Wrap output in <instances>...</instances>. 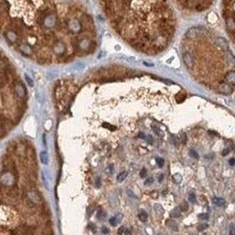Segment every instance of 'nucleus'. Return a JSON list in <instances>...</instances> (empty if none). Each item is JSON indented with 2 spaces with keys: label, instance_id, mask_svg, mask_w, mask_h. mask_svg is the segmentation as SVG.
Here are the masks:
<instances>
[{
  "label": "nucleus",
  "instance_id": "31",
  "mask_svg": "<svg viewBox=\"0 0 235 235\" xmlns=\"http://www.w3.org/2000/svg\"><path fill=\"white\" fill-rule=\"evenodd\" d=\"M26 80H27V82H28V84H29L30 86H32V85H33V82L31 81V78H30L29 76H26Z\"/></svg>",
  "mask_w": 235,
  "mask_h": 235
},
{
  "label": "nucleus",
  "instance_id": "6",
  "mask_svg": "<svg viewBox=\"0 0 235 235\" xmlns=\"http://www.w3.org/2000/svg\"><path fill=\"white\" fill-rule=\"evenodd\" d=\"M224 82H226L227 84H230L231 86H234L235 84V73L233 70H230L229 72H226L225 76L223 78Z\"/></svg>",
  "mask_w": 235,
  "mask_h": 235
},
{
  "label": "nucleus",
  "instance_id": "18",
  "mask_svg": "<svg viewBox=\"0 0 235 235\" xmlns=\"http://www.w3.org/2000/svg\"><path fill=\"white\" fill-rule=\"evenodd\" d=\"M188 209H189L188 203H187V202H182V203H181V205H180V210H181V211L186 212V211H188Z\"/></svg>",
  "mask_w": 235,
  "mask_h": 235
},
{
  "label": "nucleus",
  "instance_id": "27",
  "mask_svg": "<svg viewBox=\"0 0 235 235\" xmlns=\"http://www.w3.org/2000/svg\"><path fill=\"white\" fill-rule=\"evenodd\" d=\"M145 139L147 140V142H148L149 145H152V142H154V139H152V137H151V136L145 137Z\"/></svg>",
  "mask_w": 235,
  "mask_h": 235
},
{
  "label": "nucleus",
  "instance_id": "7",
  "mask_svg": "<svg viewBox=\"0 0 235 235\" xmlns=\"http://www.w3.org/2000/svg\"><path fill=\"white\" fill-rule=\"evenodd\" d=\"M213 202H214V204H216L219 206H225V204H226L225 200H223L222 198H214Z\"/></svg>",
  "mask_w": 235,
  "mask_h": 235
},
{
  "label": "nucleus",
  "instance_id": "28",
  "mask_svg": "<svg viewBox=\"0 0 235 235\" xmlns=\"http://www.w3.org/2000/svg\"><path fill=\"white\" fill-rule=\"evenodd\" d=\"M171 138H172V142H174V145H176V146L179 145V141H178V138H177V137L173 136V135H172Z\"/></svg>",
  "mask_w": 235,
  "mask_h": 235
},
{
  "label": "nucleus",
  "instance_id": "5",
  "mask_svg": "<svg viewBox=\"0 0 235 235\" xmlns=\"http://www.w3.org/2000/svg\"><path fill=\"white\" fill-rule=\"evenodd\" d=\"M218 92L221 94H224V95H229V94H231L233 92V86H231L230 84H227L226 82H220L218 85Z\"/></svg>",
  "mask_w": 235,
  "mask_h": 235
},
{
  "label": "nucleus",
  "instance_id": "34",
  "mask_svg": "<svg viewBox=\"0 0 235 235\" xmlns=\"http://www.w3.org/2000/svg\"><path fill=\"white\" fill-rule=\"evenodd\" d=\"M234 162H235L234 158H231V159H230V165H231V166H234Z\"/></svg>",
  "mask_w": 235,
  "mask_h": 235
},
{
  "label": "nucleus",
  "instance_id": "32",
  "mask_svg": "<svg viewBox=\"0 0 235 235\" xmlns=\"http://www.w3.org/2000/svg\"><path fill=\"white\" fill-rule=\"evenodd\" d=\"M105 213L103 211H99L98 212V214H97V216H98V219H102V216H104Z\"/></svg>",
  "mask_w": 235,
  "mask_h": 235
},
{
  "label": "nucleus",
  "instance_id": "29",
  "mask_svg": "<svg viewBox=\"0 0 235 235\" xmlns=\"http://www.w3.org/2000/svg\"><path fill=\"white\" fill-rule=\"evenodd\" d=\"M109 223L112 224V225H116L117 224V220H116V218H112L109 220Z\"/></svg>",
  "mask_w": 235,
  "mask_h": 235
},
{
  "label": "nucleus",
  "instance_id": "24",
  "mask_svg": "<svg viewBox=\"0 0 235 235\" xmlns=\"http://www.w3.org/2000/svg\"><path fill=\"white\" fill-rule=\"evenodd\" d=\"M208 227H209V225H208V224H201V225H199L198 230H199V231H204V230H206Z\"/></svg>",
  "mask_w": 235,
  "mask_h": 235
},
{
  "label": "nucleus",
  "instance_id": "38",
  "mask_svg": "<svg viewBox=\"0 0 235 235\" xmlns=\"http://www.w3.org/2000/svg\"><path fill=\"white\" fill-rule=\"evenodd\" d=\"M151 195H152V197H158V193H157V192H156V193H155V192H154V193H151Z\"/></svg>",
  "mask_w": 235,
  "mask_h": 235
},
{
  "label": "nucleus",
  "instance_id": "16",
  "mask_svg": "<svg viewBox=\"0 0 235 235\" xmlns=\"http://www.w3.org/2000/svg\"><path fill=\"white\" fill-rule=\"evenodd\" d=\"M41 161L43 165H47L48 163V156H47V152H41Z\"/></svg>",
  "mask_w": 235,
  "mask_h": 235
},
{
  "label": "nucleus",
  "instance_id": "22",
  "mask_svg": "<svg viewBox=\"0 0 235 235\" xmlns=\"http://www.w3.org/2000/svg\"><path fill=\"white\" fill-rule=\"evenodd\" d=\"M154 182V178H151V177H148L147 179H146V181H145V184L146 186H150L151 183Z\"/></svg>",
  "mask_w": 235,
  "mask_h": 235
},
{
  "label": "nucleus",
  "instance_id": "20",
  "mask_svg": "<svg viewBox=\"0 0 235 235\" xmlns=\"http://www.w3.org/2000/svg\"><path fill=\"white\" fill-rule=\"evenodd\" d=\"M189 200L191 201L192 203H195V202H197V198H195V194L193 193V192L189 194Z\"/></svg>",
  "mask_w": 235,
  "mask_h": 235
},
{
  "label": "nucleus",
  "instance_id": "26",
  "mask_svg": "<svg viewBox=\"0 0 235 235\" xmlns=\"http://www.w3.org/2000/svg\"><path fill=\"white\" fill-rule=\"evenodd\" d=\"M146 176H147V170H146L145 168H142V169H141V171H140V177H141V178H145Z\"/></svg>",
  "mask_w": 235,
  "mask_h": 235
},
{
  "label": "nucleus",
  "instance_id": "14",
  "mask_svg": "<svg viewBox=\"0 0 235 235\" xmlns=\"http://www.w3.org/2000/svg\"><path fill=\"white\" fill-rule=\"evenodd\" d=\"M118 234L120 235H128V234H130V231L128 229H126V227H120V229L118 230Z\"/></svg>",
  "mask_w": 235,
  "mask_h": 235
},
{
  "label": "nucleus",
  "instance_id": "30",
  "mask_svg": "<svg viewBox=\"0 0 235 235\" xmlns=\"http://www.w3.org/2000/svg\"><path fill=\"white\" fill-rule=\"evenodd\" d=\"M103 127L109 128V129H115V127H114V126L109 125V124H106V123H104V124H103Z\"/></svg>",
  "mask_w": 235,
  "mask_h": 235
},
{
  "label": "nucleus",
  "instance_id": "2",
  "mask_svg": "<svg viewBox=\"0 0 235 235\" xmlns=\"http://www.w3.org/2000/svg\"><path fill=\"white\" fill-rule=\"evenodd\" d=\"M115 31L134 49L156 54L171 41L176 19L168 0H98Z\"/></svg>",
  "mask_w": 235,
  "mask_h": 235
},
{
  "label": "nucleus",
  "instance_id": "36",
  "mask_svg": "<svg viewBox=\"0 0 235 235\" xmlns=\"http://www.w3.org/2000/svg\"><path fill=\"white\" fill-rule=\"evenodd\" d=\"M138 137H140V138H142V139H145V135H144V134H142V133H139V134H138Z\"/></svg>",
  "mask_w": 235,
  "mask_h": 235
},
{
  "label": "nucleus",
  "instance_id": "11",
  "mask_svg": "<svg viewBox=\"0 0 235 235\" xmlns=\"http://www.w3.org/2000/svg\"><path fill=\"white\" fill-rule=\"evenodd\" d=\"M127 171H123V172H120V173L117 176V181L118 182H122V181H124L126 179V177H127Z\"/></svg>",
  "mask_w": 235,
  "mask_h": 235
},
{
  "label": "nucleus",
  "instance_id": "23",
  "mask_svg": "<svg viewBox=\"0 0 235 235\" xmlns=\"http://www.w3.org/2000/svg\"><path fill=\"white\" fill-rule=\"evenodd\" d=\"M199 218L201 220H208L209 219V214L208 213H201V214H199Z\"/></svg>",
  "mask_w": 235,
  "mask_h": 235
},
{
  "label": "nucleus",
  "instance_id": "13",
  "mask_svg": "<svg viewBox=\"0 0 235 235\" xmlns=\"http://www.w3.org/2000/svg\"><path fill=\"white\" fill-rule=\"evenodd\" d=\"M172 180H173L176 183H180L181 180H182V177H181L179 173H176V174H173V176H172Z\"/></svg>",
  "mask_w": 235,
  "mask_h": 235
},
{
  "label": "nucleus",
  "instance_id": "21",
  "mask_svg": "<svg viewBox=\"0 0 235 235\" xmlns=\"http://www.w3.org/2000/svg\"><path fill=\"white\" fill-rule=\"evenodd\" d=\"M152 129H154V131L157 134V135H159V136H163V133L160 130L159 128H157V127H155V126H152Z\"/></svg>",
  "mask_w": 235,
  "mask_h": 235
},
{
  "label": "nucleus",
  "instance_id": "19",
  "mask_svg": "<svg viewBox=\"0 0 235 235\" xmlns=\"http://www.w3.org/2000/svg\"><path fill=\"white\" fill-rule=\"evenodd\" d=\"M156 162L158 163V166H159V167H162V166L165 165V160H163L162 158H159V157H157V158H156Z\"/></svg>",
  "mask_w": 235,
  "mask_h": 235
},
{
  "label": "nucleus",
  "instance_id": "37",
  "mask_svg": "<svg viewBox=\"0 0 235 235\" xmlns=\"http://www.w3.org/2000/svg\"><path fill=\"white\" fill-rule=\"evenodd\" d=\"M108 170H109V171H113V165H110V166H109V168H108Z\"/></svg>",
  "mask_w": 235,
  "mask_h": 235
},
{
  "label": "nucleus",
  "instance_id": "10",
  "mask_svg": "<svg viewBox=\"0 0 235 235\" xmlns=\"http://www.w3.org/2000/svg\"><path fill=\"white\" fill-rule=\"evenodd\" d=\"M166 224L168 225L169 227H171V229H174V230H178V227H177V223L174 222L172 219H169V220H167L166 221Z\"/></svg>",
  "mask_w": 235,
  "mask_h": 235
},
{
  "label": "nucleus",
  "instance_id": "35",
  "mask_svg": "<svg viewBox=\"0 0 235 235\" xmlns=\"http://www.w3.org/2000/svg\"><path fill=\"white\" fill-rule=\"evenodd\" d=\"M102 232H103V233H105V234H107V233L109 232V231H108V230L106 229V227H103V229H102Z\"/></svg>",
  "mask_w": 235,
  "mask_h": 235
},
{
  "label": "nucleus",
  "instance_id": "12",
  "mask_svg": "<svg viewBox=\"0 0 235 235\" xmlns=\"http://www.w3.org/2000/svg\"><path fill=\"white\" fill-rule=\"evenodd\" d=\"M154 208H155V211H156L157 213H158V214H160V215L163 214V212H165V210L162 209V206L160 205V204H155Z\"/></svg>",
  "mask_w": 235,
  "mask_h": 235
},
{
  "label": "nucleus",
  "instance_id": "3",
  "mask_svg": "<svg viewBox=\"0 0 235 235\" xmlns=\"http://www.w3.org/2000/svg\"><path fill=\"white\" fill-rule=\"evenodd\" d=\"M21 82L15 69L0 53V137L6 135L18 122L24 109V99L16 93V85Z\"/></svg>",
  "mask_w": 235,
  "mask_h": 235
},
{
  "label": "nucleus",
  "instance_id": "17",
  "mask_svg": "<svg viewBox=\"0 0 235 235\" xmlns=\"http://www.w3.org/2000/svg\"><path fill=\"white\" fill-rule=\"evenodd\" d=\"M179 139H180V141L182 142V144H186L187 142V136L184 131H181L180 133V138H179Z\"/></svg>",
  "mask_w": 235,
  "mask_h": 235
},
{
  "label": "nucleus",
  "instance_id": "1",
  "mask_svg": "<svg viewBox=\"0 0 235 235\" xmlns=\"http://www.w3.org/2000/svg\"><path fill=\"white\" fill-rule=\"evenodd\" d=\"M93 23L73 5L56 0H0V32L10 45L39 63L81 54ZM90 39V38H88Z\"/></svg>",
  "mask_w": 235,
  "mask_h": 235
},
{
  "label": "nucleus",
  "instance_id": "8",
  "mask_svg": "<svg viewBox=\"0 0 235 235\" xmlns=\"http://www.w3.org/2000/svg\"><path fill=\"white\" fill-rule=\"evenodd\" d=\"M184 98H186V94L182 93V92H179V93L176 95V101H177L178 103H182L183 101H184Z\"/></svg>",
  "mask_w": 235,
  "mask_h": 235
},
{
  "label": "nucleus",
  "instance_id": "15",
  "mask_svg": "<svg viewBox=\"0 0 235 235\" xmlns=\"http://www.w3.org/2000/svg\"><path fill=\"white\" fill-rule=\"evenodd\" d=\"M138 218H139V220L141 221V222H146L147 221V213L146 212H140L139 214H138Z\"/></svg>",
  "mask_w": 235,
  "mask_h": 235
},
{
  "label": "nucleus",
  "instance_id": "9",
  "mask_svg": "<svg viewBox=\"0 0 235 235\" xmlns=\"http://www.w3.org/2000/svg\"><path fill=\"white\" fill-rule=\"evenodd\" d=\"M181 214V210L180 208H174L171 211V218H179Z\"/></svg>",
  "mask_w": 235,
  "mask_h": 235
},
{
  "label": "nucleus",
  "instance_id": "25",
  "mask_svg": "<svg viewBox=\"0 0 235 235\" xmlns=\"http://www.w3.org/2000/svg\"><path fill=\"white\" fill-rule=\"evenodd\" d=\"M190 155H192V157H193V158H195V159H198V158H199V155H198L197 151H194L193 149H191V150H190Z\"/></svg>",
  "mask_w": 235,
  "mask_h": 235
},
{
  "label": "nucleus",
  "instance_id": "4",
  "mask_svg": "<svg viewBox=\"0 0 235 235\" xmlns=\"http://www.w3.org/2000/svg\"><path fill=\"white\" fill-rule=\"evenodd\" d=\"M213 0H177V2L183 8L195 11H202L212 3Z\"/></svg>",
  "mask_w": 235,
  "mask_h": 235
},
{
  "label": "nucleus",
  "instance_id": "39",
  "mask_svg": "<svg viewBox=\"0 0 235 235\" xmlns=\"http://www.w3.org/2000/svg\"><path fill=\"white\" fill-rule=\"evenodd\" d=\"M162 178H163V176H162V174H161V176H160V177H159V181L162 180Z\"/></svg>",
  "mask_w": 235,
  "mask_h": 235
},
{
  "label": "nucleus",
  "instance_id": "33",
  "mask_svg": "<svg viewBox=\"0 0 235 235\" xmlns=\"http://www.w3.org/2000/svg\"><path fill=\"white\" fill-rule=\"evenodd\" d=\"M229 152H230V149H224V150L222 151V155H223V156H225V155H227Z\"/></svg>",
  "mask_w": 235,
  "mask_h": 235
}]
</instances>
